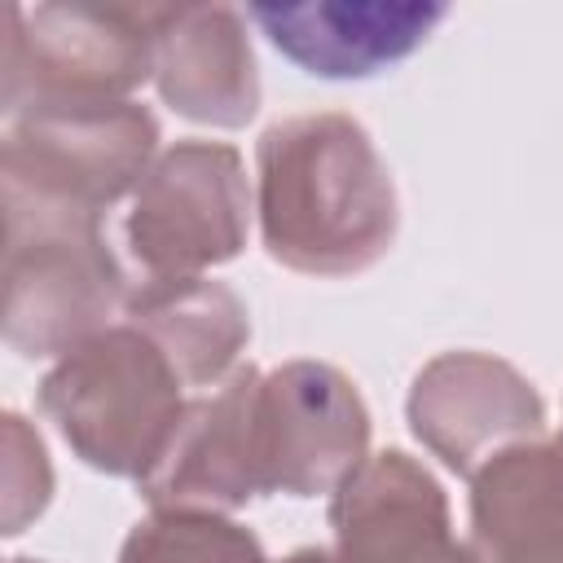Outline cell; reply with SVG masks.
I'll list each match as a JSON object with an SVG mask.
<instances>
[{
    "instance_id": "7",
    "label": "cell",
    "mask_w": 563,
    "mask_h": 563,
    "mask_svg": "<svg viewBox=\"0 0 563 563\" xmlns=\"http://www.w3.org/2000/svg\"><path fill=\"white\" fill-rule=\"evenodd\" d=\"M255 440L264 497H334L369 457V409L325 361H286L260 378Z\"/></svg>"
},
{
    "instance_id": "4",
    "label": "cell",
    "mask_w": 563,
    "mask_h": 563,
    "mask_svg": "<svg viewBox=\"0 0 563 563\" xmlns=\"http://www.w3.org/2000/svg\"><path fill=\"white\" fill-rule=\"evenodd\" d=\"M158 4H9L0 110L114 106L154 79Z\"/></svg>"
},
{
    "instance_id": "10",
    "label": "cell",
    "mask_w": 563,
    "mask_h": 563,
    "mask_svg": "<svg viewBox=\"0 0 563 563\" xmlns=\"http://www.w3.org/2000/svg\"><path fill=\"white\" fill-rule=\"evenodd\" d=\"M334 554L343 563H479L453 537L440 479L400 449L369 453L330 497Z\"/></svg>"
},
{
    "instance_id": "12",
    "label": "cell",
    "mask_w": 563,
    "mask_h": 563,
    "mask_svg": "<svg viewBox=\"0 0 563 563\" xmlns=\"http://www.w3.org/2000/svg\"><path fill=\"white\" fill-rule=\"evenodd\" d=\"M154 88L163 106L207 128H242L260 110V66L233 4L154 9Z\"/></svg>"
},
{
    "instance_id": "15",
    "label": "cell",
    "mask_w": 563,
    "mask_h": 563,
    "mask_svg": "<svg viewBox=\"0 0 563 563\" xmlns=\"http://www.w3.org/2000/svg\"><path fill=\"white\" fill-rule=\"evenodd\" d=\"M119 563H268L260 537L216 510H150L119 545Z\"/></svg>"
},
{
    "instance_id": "18",
    "label": "cell",
    "mask_w": 563,
    "mask_h": 563,
    "mask_svg": "<svg viewBox=\"0 0 563 563\" xmlns=\"http://www.w3.org/2000/svg\"><path fill=\"white\" fill-rule=\"evenodd\" d=\"M9 563H44V559H9Z\"/></svg>"
},
{
    "instance_id": "14",
    "label": "cell",
    "mask_w": 563,
    "mask_h": 563,
    "mask_svg": "<svg viewBox=\"0 0 563 563\" xmlns=\"http://www.w3.org/2000/svg\"><path fill=\"white\" fill-rule=\"evenodd\" d=\"M123 321L176 365L185 387L207 391L238 369L251 339L242 299L211 277H141L128 286Z\"/></svg>"
},
{
    "instance_id": "8",
    "label": "cell",
    "mask_w": 563,
    "mask_h": 563,
    "mask_svg": "<svg viewBox=\"0 0 563 563\" xmlns=\"http://www.w3.org/2000/svg\"><path fill=\"white\" fill-rule=\"evenodd\" d=\"M409 431L453 475L475 479L493 457L545 435L541 391L493 352L431 356L405 400Z\"/></svg>"
},
{
    "instance_id": "3",
    "label": "cell",
    "mask_w": 563,
    "mask_h": 563,
    "mask_svg": "<svg viewBox=\"0 0 563 563\" xmlns=\"http://www.w3.org/2000/svg\"><path fill=\"white\" fill-rule=\"evenodd\" d=\"M123 299L101 216L4 189V343L18 356H66L101 334Z\"/></svg>"
},
{
    "instance_id": "19",
    "label": "cell",
    "mask_w": 563,
    "mask_h": 563,
    "mask_svg": "<svg viewBox=\"0 0 563 563\" xmlns=\"http://www.w3.org/2000/svg\"><path fill=\"white\" fill-rule=\"evenodd\" d=\"M559 435H563V431H559Z\"/></svg>"
},
{
    "instance_id": "5",
    "label": "cell",
    "mask_w": 563,
    "mask_h": 563,
    "mask_svg": "<svg viewBox=\"0 0 563 563\" xmlns=\"http://www.w3.org/2000/svg\"><path fill=\"white\" fill-rule=\"evenodd\" d=\"M158 158V119L136 101L53 106L4 119L0 189L106 216Z\"/></svg>"
},
{
    "instance_id": "16",
    "label": "cell",
    "mask_w": 563,
    "mask_h": 563,
    "mask_svg": "<svg viewBox=\"0 0 563 563\" xmlns=\"http://www.w3.org/2000/svg\"><path fill=\"white\" fill-rule=\"evenodd\" d=\"M53 497V462L40 431L22 413H4L0 422V501H4V537H18L31 519L44 515Z\"/></svg>"
},
{
    "instance_id": "6",
    "label": "cell",
    "mask_w": 563,
    "mask_h": 563,
    "mask_svg": "<svg viewBox=\"0 0 563 563\" xmlns=\"http://www.w3.org/2000/svg\"><path fill=\"white\" fill-rule=\"evenodd\" d=\"M251 185L242 154L224 141H176L158 150L128 211V251L145 277H202L242 255Z\"/></svg>"
},
{
    "instance_id": "9",
    "label": "cell",
    "mask_w": 563,
    "mask_h": 563,
    "mask_svg": "<svg viewBox=\"0 0 563 563\" xmlns=\"http://www.w3.org/2000/svg\"><path fill=\"white\" fill-rule=\"evenodd\" d=\"M260 369L238 365L224 383L189 396L172 440L163 444L150 475L136 484L150 510H242L264 497L255 400Z\"/></svg>"
},
{
    "instance_id": "17",
    "label": "cell",
    "mask_w": 563,
    "mask_h": 563,
    "mask_svg": "<svg viewBox=\"0 0 563 563\" xmlns=\"http://www.w3.org/2000/svg\"><path fill=\"white\" fill-rule=\"evenodd\" d=\"M277 563H343V559H339V554H330V550L308 545V550H295V554H286V559H277Z\"/></svg>"
},
{
    "instance_id": "1",
    "label": "cell",
    "mask_w": 563,
    "mask_h": 563,
    "mask_svg": "<svg viewBox=\"0 0 563 563\" xmlns=\"http://www.w3.org/2000/svg\"><path fill=\"white\" fill-rule=\"evenodd\" d=\"M264 251L303 277L374 268L400 229V202L369 132L339 110L273 123L255 145Z\"/></svg>"
},
{
    "instance_id": "2",
    "label": "cell",
    "mask_w": 563,
    "mask_h": 563,
    "mask_svg": "<svg viewBox=\"0 0 563 563\" xmlns=\"http://www.w3.org/2000/svg\"><path fill=\"white\" fill-rule=\"evenodd\" d=\"M189 387L128 321L84 339L40 378V409L70 453L114 479H145L172 440Z\"/></svg>"
},
{
    "instance_id": "11",
    "label": "cell",
    "mask_w": 563,
    "mask_h": 563,
    "mask_svg": "<svg viewBox=\"0 0 563 563\" xmlns=\"http://www.w3.org/2000/svg\"><path fill=\"white\" fill-rule=\"evenodd\" d=\"M449 18L435 0H308L251 4L268 44L317 79H369L405 62Z\"/></svg>"
},
{
    "instance_id": "13",
    "label": "cell",
    "mask_w": 563,
    "mask_h": 563,
    "mask_svg": "<svg viewBox=\"0 0 563 563\" xmlns=\"http://www.w3.org/2000/svg\"><path fill=\"white\" fill-rule=\"evenodd\" d=\"M479 563H563V435L506 449L471 479Z\"/></svg>"
}]
</instances>
